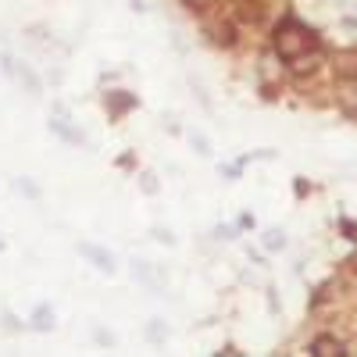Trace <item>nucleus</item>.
Listing matches in <instances>:
<instances>
[{
  "label": "nucleus",
  "mask_w": 357,
  "mask_h": 357,
  "mask_svg": "<svg viewBox=\"0 0 357 357\" xmlns=\"http://www.w3.org/2000/svg\"><path fill=\"white\" fill-rule=\"evenodd\" d=\"M50 111H54V114H50L47 129H50L57 139H65V143H72V146H79V143H82V146H89V139H86V136H82V132H79V129L68 122V111H65L61 104H54Z\"/></svg>",
  "instance_id": "2"
},
{
  "label": "nucleus",
  "mask_w": 357,
  "mask_h": 357,
  "mask_svg": "<svg viewBox=\"0 0 357 357\" xmlns=\"http://www.w3.org/2000/svg\"><path fill=\"white\" fill-rule=\"evenodd\" d=\"M321 47L318 33L311 25H304L301 18H286L275 25V33H272V50L282 65H293V61H301V57L314 54Z\"/></svg>",
  "instance_id": "1"
},
{
  "label": "nucleus",
  "mask_w": 357,
  "mask_h": 357,
  "mask_svg": "<svg viewBox=\"0 0 357 357\" xmlns=\"http://www.w3.org/2000/svg\"><path fill=\"white\" fill-rule=\"evenodd\" d=\"M75 250H79V254H82V257H86L89 264H93L97 272H104V275H114L118 261H114V254H111L107 247H97V243H86V240H82V243H79Z\"/></svg>",
  "instance_id": "5"
},
{
  "label": "nucleus",
  "mask_w": 357,
  "mask_h": 357,
  "mask_svg": "<svg viewBox=\"0 0 357 357\" xmlns=\"http://www.w3.org/2000/svg\"><path fill=\"white\" fill-rule=\"evenodd\" d=\"M215 236H218V240H236V229H232V225H218Z\"/></svg>",
  "instance_id": "19"
},
{
  "label": "nucleus",
  "mask_w": 357,
  "mask_h": 357,
  "mask_svg": "<svg viewBox=\"0 0 357 357\" xmlns=\"http://www.w3.org/2000/svg\"><path fill=\"white\" fill-rule=\"evenodd\" d=\"M15 190H18L22 197H29V200H40V193H43V190H40V186L33 183V178H29V175H22V178H15Z\"/></svg>",
  "instance_id": "15"
},
{
  "label": "nucleus",
  "mask_w": 357,
  "mask_h": 357,
  "mask_svg": "<svg viewBox=\"0 0 357 357\" xmlns=\"http://www.w3.org/2000/svg\"><path fill=\"white\" fill-rule=\"evenodd\" d=\"M33 329L36 333H54V325H57V318H54V307H47V304H40L36 311H33Z\"/></svg>",
  "instance_id": "11"
},
{
  "label": "nucleus",
  "mask_w": 357,
  "mask_h": 357,
  "mask_svg": "<svg viewBox=\"0 0 357 357\" xmlns=\"http://www.w3.org/2000/svg\"><path fill=\"white\" fill-rule=\"evenodd\" d=\"M132 279H136L139 286H146L154 296L165 293V272H161L154 261H132Z\"/></svg>",
  "instance_id": "4"
},
{
  "label": "nucleus",
  "mask_w": 357,
  "mask_h": 357,
  "mask_svg": "<svg viewBox=\"0 0 357 357\" xmlns=\"http://www.w3.org/2000/svg\"><path fill=\"white\" fill-rule=\"evenodd\" d=\"M104 107L111 111V118H122L129 107H136V97L126 89H111V93H104Z\"/></svg>",
  "instance_id": "9"
},
{
  "label": "nucleus",
  "mask_w": 357,
  "mask_h": 357,
  "mask_svg": "<svg viewBox=\"0 0 357 357\" xmlns=\"http://www.w3.org/2000/svg\"><path fill=\"white\" fill-rule=\"evenodd\" d=\"M261 243H264V250H268V254H275V250H286V243H289V240H286V232H282V229H268Z\"/></svg>",
  "instance_id": "12"
},
{
  "label": "nucleus",
  "mask_w": 357,
  "mask_h": 357,
  "mask_svg": "<svg viewBox=\"0 0 357 357\" xmlns=\"http://www.w3.org/2000/svg\"><path fill=\"white\" fill-rule=\"evenodd\" d=\"M11 79L25 89L29 97H43V82H40V75L33 72V65H25V61H15V72H11Z\"/></svg>",
  "instance_id": "7"
},
{
  "label": "nucleus",
  "mask_w": 357,
  "mask_h": 357,
  "mask_svg": "<svg viewBox=\"0 0 357 357\" xmlns=\"http://www.w3.org/2000/svg\"><path fill=\"white\" fill-rule=\"evenodd\" d=\"M204 33L218 47H232L236 43V25L229 18H204Z\"/></svg>",
  "instance_id": "6"
},
{
  "label": "nucleus",
  "mask_w": 357,
  "mask_h": 357,
  "mask_svg": "<svg viewBox=\"0 0 357 357\" xmlns=\"http://www.w3.org/2000/svg\"><path fill=\"white\" fill-rule=\"evenodd\" d=\"M146 340H151V343H165V340H168L165 318H151V321H146Z\"/></svg>",
  "instance_id": "13"
},
{
  "label": "nucleus",
  "mask_w": 357,
  "mask_h": 357,
  "mask_svg": "<svg viewBox=\"0 0 357 357\" xmlns=\"http://www.w3.org/2000/svg\"><path fill=\"white\" fill-rule=\"evenodd\" d=\"M279 75H282V61L275 57V50H268V54L261 57V61H257V79L268 86V82H272V79H279Z\"/></svg>",
  "instance_id": "10"
},
{
  "label": "nucleus",
  "mask_w": 357,
  "mask_h": 357,
  "mask_svg": "<svg viewBox=\"0 0 357 357\" xmlns=\"http://www.w3.org/2000/svg\"><path fill=\"white\" fill-rule=\"evenodd\" d=\"M190 146L200 154V158H211L215 151H211V139H207L204 132H197V129H190Z\"/></svg>",
  "instance_id": "14"
},
{
  "label": "nucleus",
  "mask_w": 357,
  "mask_h": 357,
  "mask_svg": "<svg viewBox=\"0 0 357 357\" xmlns=\"http://www.w3.org/2000/svg\"><path fill=\"white\" fill-rule=\"evenodd\" d=\"M186 4L197 11H207V8H218V0H186Z\"/></svg>",
  "instance_id": "18"
},
{
  "label": "nucleus",
  "mask_w": 357,
  "mask_h": 357,
  "mask_svg": "<svg viewBox=\"0 0 357 357\" xmlns=\"http://www.w3.org/2000/svg\"><path fill=\"white\" fill-rule=\"evenodd\" d=\"M139 190H143L146 197H154V193L161 190V186H158V175H154V172H143V175H139Z\"/></svg>",
  "instance_id": "16"
},
{
  "label": "nucleus",
  "mask_w": 357,
  "mask_h": 357,
  "mask_svg": "<svg viewBox=\"0 0 357 357\" xmlns=\"http://www.w3.org/2000/svg\"><path fill=\"white\" fill-rule=\"evenodd\" d=\"M307 354H314V357H343V354H350V350H347L343 340H336V336H314L311 347H307Z\"/></svg>",
  "instance_id": "8"
},
{
  "label": "nucleus",
  "mask_w": 357,
  "mask_h": 357,
  "mask_svg": "<svg viewBox=\"0 0 357 357\" xmlns=\"http://www.w3.org/2000/svg\"><path fill=\"white\" fill-rule=\"evenodd\" d=\"M333 97H336V107H340L347 118H357V72H354V75H340V79H336Z\"/></svg>",
  "instance_id": "3"
},
{
  "label": "nucleus",
  "mask_w": 357,
  "mask_h": 357,
  "mask_svg": "<svg viewBox=\"0 0 357 357\" xmlns=\"http://www.w3.org/2000/svg\"><path fill=\"white\" fill-rule=\"evenodd\" d=\"M93 336H97V343H104V347H114V343H118V340H114V333H107V329H97Z\"/></svg>",
  "instance_id": "17"
}]
</instances>
